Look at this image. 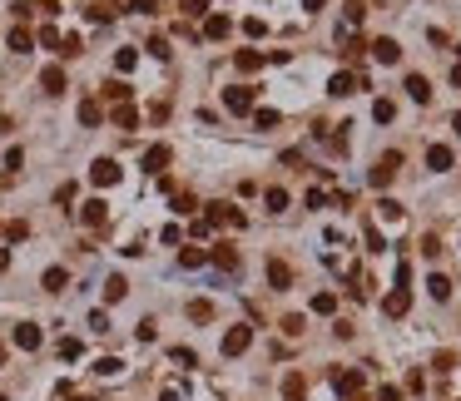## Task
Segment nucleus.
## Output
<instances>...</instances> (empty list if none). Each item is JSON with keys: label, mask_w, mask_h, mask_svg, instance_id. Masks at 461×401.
Returning <instances> with one entry per match:
<instances>
[{"label": "nucleus", "mask_w": 461, "mask_h": 401, "mask_svg": "<svg viewBox=\"0 0 461 401\" xmlns=\"http://www.w3.org/2000/svg\"><path fill=\"white\" fill-rule=\"evenodd\" d=\"M397 168H402V154H397V149H387L382 159H377V164L367 168V183H372V188H387V183L397 179Z\"/></svg>", "instance_id": "obj_1"}, {"label": "nucleus", "mask_w": 461, "mask_h": 401, "mask_svg": "<svg viewBox=\"0 0 461 401\" xmlns=\"http://www.w3.org/2000/svg\"><path fill=\"white\" fill-rule=\"evenodd\" d=\"M248 347H253V327H248V322H238V327L223 332V357H243Z\"/></svg>", "instance_id": "obj_2"}, {"label": "nucleus", "mask_w": 461, "mask_h": 401, "mask_svg": "<svg viewBox=\"0 0 461 401\" xmlns=\"http://www.w3.org/2000/svg\"><path fill=\"white\" fill-rule=\"evenodd\" d=\"M223 109L228 114H253V90H248V84H228V90H223Z\"/></svg>", "instance_id": "obj_3"}, {"label": "nucleus", "mask_w": 461, "mask_h": 401, "mask_svg": "<svg viewBox=\"0 0 461 401\" xmlns=\"http://www.w3.org/2000/svg\"><path fill=\"white\" fill-rule=\"evenodd\" d=\"M332 391H338L342 401H347V396H362V372H358V367H347V372L338 367V372H332Z\"/></svg>", "instance_id": "obj_4"}, {"label": "nucleus", "mask_w": 461, "mask_h": 401, "mask_svg": "<svg viewBox=\"0 0 461 401\" xmlns=\"http://www.w3.org/2000/svg\"><path fill=\"white\" fill-rule=\"evenodd\" d=\"M119 174H124V168H119L114 159H95V164H90V183H99V188H114Z\"/></svg>", "instance_id": "obj_5"}, {"label": "nucleus", "mask_w": 461, "mask_h": 401, "mask_svg": "<svg viewBox=\"0 0 461 401\" xmlns=\"http://www.w3.org/2000/svg\"><path fill=\"white\" fill-rule=\"evenodd\" d=\"M382 312H387V318H407V312H412V287H392L382 298Z\"/></svg>", "instance_id": "obj_6"}, {"label": "nucleus", "mask_w": 461, "mask_h": 401, "mask_svg": "<svg viewBox=\"0 0 461 401\" xmlns=\"http://www.w3.org/2000/svg\"><path fill=\"white\" fill-rule=\"evenodd\" d=\"M79 223H85V228H104V223H110V203H104V198H90L85 208H79Z\"/></svg>", "instance_id": "obj_7"}, {"label": "nucleus", "mask_w": 461, "mask_h": 401, "mask_svg": "<svg viewBox=\"0 0 461 401\" xmlns=\"http://www.w3.org/2000/svg\"><path fill=\"white\" fill-rule=\"evenodd\" d=\"M372 60H377V65H397V60H402V45L387 40V35H377L372 40Z\"/></svg>", "instance_id": "obj_8"}, {"label": "nucleus", "mask_w": 461, "mask_h": 401, "mask_svg": "<svg viewBox=\"0 0 461 401\" xmlns=\"http://www.w3.org/2000/svg\"><path fill=\"white\" fill-rule=\"evenodd\" d=\"M169 159H174L169 144H149V149H144V168H149V174H164V168H169Z\"/></svg>", "instance_id": "obj_9"}, {"label": "nucleus", "mask_w": 461, "mask_h": 401, "mask_svg": "<svg viewBox=\"0 0 461 401\" xmlns=\"http://www.w3.org/2000/svg\"><path fill=\"white\" fill-rule=\"evenodd\" d=\"M40 342H45V332H40L35 322H20V327H15V347H20V352H40Z\"/></svg>", "instance_id": "obj_10"}, {"label": "nucleus", "mask_w": 461, "mask_h": 401, "mask_svg": "<svg viewBox=\"0 0 461 401\" xmlns=\"http://www.w3.org/2000/svg\"><path fill=\"white\" fill-rule=\"evenodd\" d=\"M208 263L223 268V272H238V253L228 248V243H219V248H208Z\"/></svg>", "instance_id": "obj_11"}, {"label": "nucleus", "mask_w": 461, "mask_h": 401, "mask_svg": "<svg viewBox=\"0 0 461 401\" xmlns=\"http://www.w3.org/2000/svg\"><path fill=\"white\" fill-rule=\"evenodd\" d=\"M40 84H45V94H65V70H60V65H45V70H40Z\"/></svg>", "instance_id": "obj_12"}, {"label": "nucleus", "mask_w": 461, "mask_h": 401, "mask_svg": "<svg viewBox=\"0 0 461 401\" xmlns=\"http://www.w3.org/2000/svg\"><path fill=\"white\" fill-rule=\"evenodd\" d=\"M283 401H308V382H303V372H288V376H283Z\"/></svg>", "instance_id": "obj_13"}, {"label": "nucleus", "mask_w": 461, "mask_h": 401, "mask_svg": "<svg viewBox=\"0 0 461 401\" xmlns=\"http://www.w3.org/2000/svg\"><path fill=\"white\" fill-rule=\"evenodd\" d=\"M268 283H273L278 292H288V287H292V268H288L283 258H273V263H268Z\"/></svg>", "instance_id": "obj_14"}, {"label": "nucleus", "mask_w": 461, "mask_h": 401, "mask_svg": "<svg viewBox=\"0 0 461 401\" xmlns=\"http://www.w3.org/2000/svg\"><path fill=\"white\" fill-rule=\"evenodd\" d=\"M352 90H358V75H347V70H338V75L327 79V94H332V99H342V94H352Z\"/></svg>", "instance_id": "obj_15"}, {"label": "nucleus", "mask_w": 461, "mask_h": 401, "mask_svg": "<svg viewBox=\"0 0 461 401\" xmlns=\"http://www.w3.org/2000/svg\"><path fill=\"white\" fill-rule=\"evenodd\" d=\"M228 15H203V40H228Z\"/></svg>", "instance_id": "obj_16"}, {"label": "nucleus", "mask_w": 461, "mask_h": 401, "mask_svg": "<svg viewBox=\"0 0 461 401\" xmlns=\"http://www.w3.org/2000/svg\"><path fill=\"white\" fill-rule=\"evenodd\" d=\"M402 90H407L416 104H427V99H432V84H427V75H407V84H402Z\"/></svg>", "instance_id": "obj_17"}, {"label": "nucleus", "mask_w": 461, "mask_h": 401, "mask_svg": "<svg viewBox=\"0 0 461 401\" xmlns=\"http://www.w3.org/2000/svg\"><path fill=\"white\" fill-rule=\"evenodd\" d=\"M427 168H436V174L451 168V149H447V144H432V149H427Z\"/></svg>", "instance_id": "obj_18"}, {"label": "nucleus", "mask_w": 461, "mask_h": 401, "mask_svg": "<svg viewBox=\"0 0 461 401\" xmlns=\"http://www.w3.org/2000/svg\"><path fill=\"white\" fill-rule=\"evenodd\" d=\"M208 263V248H179V268L184 272H194V268H203Z\"/></svg>", "instance_id": "obj_19"}, {"label": "nucleus", "mask_w": 461, "mask_h": 401, "mask_svg": "<svg viewBox=\"0 0 461 401\" xmlns=\"http://www.w3.org/2000/svg\"><path fill=\"white\" fill-rule=\"evenodd\" d=\"M5 45H10V50H15V55H25V50H30V45H35V35H30V30H25V25H15V30H10V35H5Z\"/></svg>", "instance_id": "obj_20"}, {"label": "nucleus", "mask_w": 461, "mask_h": 401, "mask_svg": "<svg viewBox=\"0 0 461 401\" xmlns=\"http://www.w3.org/2000/svg\"><path fill=\"white\" fill-rule=\"evenodd\" d=\"M234 65H238L243 75H258V70H263V55H258V50H238V55H234Z\"/></svg>", "instance_id": "obj_21"}, {"label": "nucleus", "mask_w": 461, "mask_h": 401, "mask_svg": "<svg viewBox=\"0 0 461 401\" xmlns=\"http://www.w3.org/2000/svg\"><path fill=\"white\" fill-rule=\"evenodd\" d=\"M312 312H318V318H332V312H338V292H312Z\"/></svg>", "instance_id": "obj_22"}, {"label": "nucleus", "mask_w": 461, "mask_h": 401, "mask_svg": "<svg viewBox=\"0 0 461 401\" xmlns=\"http://www.w3.org/2000/svg\"><path fill=\"white\" fill-rule=\"evenodd\" d=\"M114 129H139V109H134V104H119V109H114Z\"/></svg>", "instance_id": "obj_23"}, {"label": "nucleus", "mask_w": 461, "mask_h": 401, "mask_svg": "<svg viewBox=\"0 0 461 401\" xmlns=\"http://www.w3.org/2000/svg\"><path fill=\"white\" fill-rule=\"evenodd\" d=\"M427 292H432L436 302H447V298H451V283L442 278V272H432V278H427Z\"/></svg>", "instance_id": "obj_24"}, {"label": "nucleus", "mask_w": 461, "mask_h": 401, "mask_svg": "<svg viewBox=\"0 0 461 401\" xmlns=\"http://www.w3.org/2000/svg\"><path fill=\"white\" fill-rule=\"evenodd\" d=\"M188 318H194V322H214V302H208V298H194V302H188Z\"/></svg>", "instance_id": "obj_25"}, {"label": "nucleus", "mask_w": 461, "mask_h": 401, "mask_svg": "<svg viewBox=\"0 0 461 401\" xmlns=\"http://www.w3.org/2000/svg\"><path fill=\"white\" fill-rule=\"evenodd\" d=\"M134 65H139V50H129V45H124V50H114V70H119V75H129Z\"/></svg>", "instance_id": "obj_26"}, {"label": "nucleus", "mask_w": 461, "mask_h": 401, "mask_svg": "<svg viewBox=\"0 0 461 401\" xmlns=\"http://www.w3.org/2000/svg\"><path fill=\"white\" fill-rule=\"evenodd\" d=\"M99 119H104V109H99L95 99H85V104H79V124H85V129H95Z\"/></svg>", "instance_id": "obj_27"}, {"label": "nucleus", "mask_w": 461, "mask_h": 401, "mask_svg": "<svg viewBox=\"0 0 461 401\" xmlns=\"http://www.w3.org/2000/svg\"><path fill=\"white\" fill-rule=\"evenodd\" d=\"M372 119H377V124H392V119H397V104H392V99H372Z\"/></svg>", "instance_id": "obj_28"}, {"label": "nucleus", "mask_w": 461, "mask_h": 401, "mask_svg": "<svg viewBox=\"0 0 461 401\" xmlns=\"http://www.w3.org/2000/svg\"><path fill=\"white\" fill-rule=\"evenodd\" d=\"M40 283H45V292H65V268H45V278H40Z\"/></svg>", "instance_id": "obj_29"}, {"label": "nucleus", "mask_w": 461, "mask_h": 401, "mask_svg": "<svg viewBox=\"0 0 461 401\" xmlns=\"http://www.w3.org/2000/svg\"><path fill=\"white\" fill-rule=\"evenodd\" d=\"M263 203H268V214H283V208H288V188H268Z\"/></svg>", "instance_id": "obj_30"}, {"label": "nucleus", "mask_w": 461, "mask_h": 401, "mask_svg": "<svg viewBox=\"0 0 461 401\" xmlns=\"http://www.w3.org/2000/svg\"><path fill=\"white\" fill-rule=\"evenodd\" d=\"M55 352H60V362H75V357L85 352V347H79L75 337H60V347H55Z\"/></svg>", "instance_id": "obj_31"}, {"label": "nucleus", "mask_w": 461, "mask_h": 401, "mask_svg": "<svg viewBox=\"0 0 461 401\" xmlns=\"http://www.w3.org/2000/svg\"><path fill=\"white\" fill-rule=\"evenodd\" d=\"M104 99L124 104V99H129V84H124V79H110V84H104Z\"/></svg>", "instance_id": "obj_32"}, {"label": "nucleus", "mask_w": 461, "mask_h": 401, "mask_svg": "<svg viewBox=\"0 0 461 401\" xmlns=\"http://www.w3.org/2000/svg\"><path fill=\"white\" fill-rule=\"evenodd\" d=\"M377 214H382L387 223H397V218H402V214H407V208H402V203H397V198H382V203H377Z\"/></svg>", "instance_id": "obj_33"}, {"label": "nucleus", "mask_w": 461, "mask_h": 401, "mask_svg": "<svg viewBox=\"0 0 461 401\" xmlns=\"http://www.w3.org/2000/svg\"><path fill=\"white\" fill-rule=\"evenodd\" d=\"M124 292H129V283H124V278H110V283H104V302H119Z\"/></svg>", "instance_id": "obj_34"}, {"label": "nucleus", "mask_w": 461, "mask_h": 401, "mask_svg": "<svg viewBox=\"0 0 461 401\" xmlns=\"http://www.w3.org/2000/svg\"><path fill=\"white\" fill-rule=\"evenodd\" d=\"M362 238H367V248H372V253H382V248H387V238H382V228H377V223H367V228H362Z\"/></svg>", "instance_id": "obj_35"}, {"label": "nucleus", "mask_w": 461, "mask_h": 401, "mask_svg": "<svg viewBox=\"0 0 461 401\" xmlns=\"http://www.w3.org/2000/svg\"><path fill=\"white\" fill-rule=\"evenodd\" d=\"M95 372H99V376H119V372H124V362H119V357H99Z\"/></svg>", "instance_id": "obj_36"}, {"label": "nucleus", "mask_w": 461, "mask_h": 401, "mask_svg": "<svg viewBox=\"0 0 461 401\" xmlns=\"http://www.w3.org/2000/svg\"><path fill=\"white\" fill-rule=\"evenodd\" d=\"M0 233H5V243H25V233H30V223H10V228H0Z\"/></svg>", "instance_id": "obj_37"}, {"label": "nucleus", "mask_w": 461, "mask_h": 401, "mask_svg": "<svg viewBox=\"0 0 461 401\" xmlns=\"http://www.w3.org/2000/svg\"><path fill=\"white\" fill-rule=\"evenodd\" d=\"M243 35H248V40H263V35H268V25H263L258 15H248V20H243Z\"/></svg>", "instance_id": "obj_38"}, {"label": "nucleus", "mask_w": 461, "mask_h": 401, "mask_svg": "<svg viewBox=\"0 0 461 401\" xmlns=\"http://www.w3.org/2000/svg\"><path fill=\"white\" fill-rule=\"evenodd\" d=\"M35 40H40L45 50H60V30H55V25H40V35H35Z\"/></svg>", "instance_id": "obj_39"}, {"label": "nucleus", "mask_w": 461, "mask_h": 401, "mask_svg": "<svg viewBox=\"0 0 461 401\" xmlns=\"http://www.w3.org/2000/svg\"><path fill=\"white\" fill-rule=\"evenodd\" d=\"M278 124V109H253V129H273Z\"/></svg>", "instance_id": "obj_40"}, {"label": "nucleus", "mask_w": 461, "mask_h": 401, "mask_svg": "<svg viewBox=\"0 0 461 401\" xmlns=\"http://www.w3.org/2000/svg\"><path fill=\"white\" fill-rule=\"evenodd\" d=\"M169 203H174V214H194V194H169Z\"/></svg>", "instance_id": "obj_41"}, {"label": "nucleus", "mask_w": 461, "mask_h": 401, "mask_svg": "<svg viewBox=\"0 0 461 401\" xmlns=\"http://www.w3.org/2000/svg\"><path fill=\"white\" fill-rule=\"evenodd\" d=\"M85 20H90V25H110V20H114V10H104V5H90V10H85Z\"/></svg>", "instance_id": "obj_42"}, {"label": "nucleus", "mask_w": 461, "mask_h": 401, "mask_svg": "<svg viewBox=\"0 0 461 401\" xmlns=\"http://www.w3.org/2000/svg\"><path fill=\"white\" fill-rule=\"evenodd\" d=\"M79 50H85V40H79V35H60V55H79Z\"/></svg>", "instance_id": "obj_43"}, {"label": "nucleus", "mask_w": 461, "mask_h": 401, "mask_svg": "<svg viewBox=\"0 0 461 401\" xmlns=\"http://www.w3.org/2000/svg\"><path fill=\"white\" fill-rule=\"evenodd\" d=\"M169 362H174V367H194V362H199V357H194V352H188V347H174V352H169Z\"/></svg>", "instance_id": "obj_44"}, {"label": "nucleus", "mask_w": 461, "mask_h": 401, "mask_svg": "<svg viewBox=\"0 0 461 401\" xmlns=\"http://www.w3.org/2000/svg\"><path fill=\"white\" fill-rule=\"evenodd\" d=\"M75 194H79V188H75V183H60V188H55V203H60V208H65V203H75Z\"/></svg>", "instance_id": "obj_45"}, {"label": "nucleus", "mask_w": 461, "mask_h": 401, "mask_svg": "<svg viewBox=\"0 0 461 401\" xmlns=\"http://www.w3.org/2000/svg\"><path fill=\"white\" fill-rule=\"evenodd\" d=\"M124 5H129L134 15H154V5H159V0H124Z\"/></svg>", "instance_id": "obj_46"}, {"label": "nucleus", "mask_w": 461, "mask_h": 401, "mask_svg": "<svg viewBox=\"0 0 461 401\" xmlns=\"http://www.w3.org/2000/svg\"><path fill=\"white\" fill-rule=\"evenodd\" d=\"M208 5L214 0H184V15H208Z\"/></svg>", "instance_id": "obj_47"}, {"label": "nucleus", "mask_w": 461, "mask_h": 401, "mask_svg": "<svg viewBox=\"0 0 461 401\" xmlns=\"http://www.w3.org/2000/svg\"><path fill=\"white\" fill-rule=\"evenodd\" d=\"M407 391H427V376H422V367H412V376H407Z\"/></svg>", "instance_id": "obj_48"}, {"label": "nucleus", "mask_w": 461, "mask_h": 401, "mask_svg": "<svg viewBox=\"0 0 461 401\" xmlns=\"http://www.w3.org/2000/svg\"><path fill=\"white\" fill-rule=\"evenodd\" d=\"M149 55H159V60H169V40H164V35H154V40H149Z\"/></svg>", "instance_id": "obj_49"}, {"label": "nucleus", "mask_w": 461, "mask_h": 401, "mask_svg": "<svg viewBox=\"0 0 461 401\" xmlns=\"http://www.w3.org/2000/svg\"><path fill=\"white\" fill-rule=\"evenodd\" d=\"M20 164H25V154H20V149H5V174H15Z\"/></svg>", "instance_id": "obj_50"}, {"label": "nucleus", "mask_w": 461, "mask_h": 401, "mask_svg": "<svg viewBox=\"0 0 461 401\" xmlns=\"http://www.w3.org/2000/svg\"><path fill=\"white\" fill-rule=\"evenodd\" d=\"M90 332H110V318H104V312H90Z\"/></svg>", "instance_id": "obj_51"}, {"label": "nucleus", "mask_w": 461, "mask_h": 401, "mask_svg": "<svg viewBox=\"0 0 461 401\" xmlns=\"http://www.w3.org/2000/svg\"><path fill=\"white\" fill-rule=\"evenodd\" d=\"M283 332L288 337H303V318H283Z\"/></svg>", "instance_id": "obj_52"}, {"label": "nucleus", "mask_w": 461, "mask_h": 401, "mask_svg": "<svg viewBox=\"0 0 461 401\" xmlns=\"http://www.w3.org/2000/svg\"><path fill=\"white\" fill-rule=\"evenodd\" d=\"M377 401H402V387H382V391H377Z\"/></svg>", "instance_id": "obj_53"}, {"label": "nucleus", "mask_w": 461, "mask_h": 401, "mask_svg": "<svg viewBox=\"0 0 461 401\" xmlns=\"http://www.w3.org/2000/svg\"><path fill=\"white\" fill-rule=\"evenodd\" d=\"M298 5H303V10L312 15V10H323V0H298Z\"/></svg>", "instance_id": "obj_54"}, {"label": "nucleus", "mask_w": 461, "mask_h": 401, "mask_svg": "<svg viewBox=\"0 0 461 401\" xmlns=\"http://www.w3.org/2000/svg\"><path fill=\"white\" fill-rule=\"evenodd\" d=\"M451 84H456V90H461V60H456V65H451Z\"/></svg>", "instance_id": "obj_55"}, {"label": "nucleus", "mask_w": 461, "mask_h": 401, "mask_svg": "<svg viewBox=\"0 0 461 401\" xmlns=\"http://www.w3.org/2000/svg\"><path fill=\"white\" fill-rule=\"evenodd\" d=\"M10 268V248H0V272H5Z\"/></svg>", "instance_id": "obj_56"}, {"label": "nucleus", "mask_w": 461, "mask_h": 401, "mask_svg": "<svg viewBox=\"0 0 461 401\" xmlns=\"http://www.w3.org/2000/svg\"><path fill=\"white\" fill-rule=\"evenodd\" d=\"M451 129H456V134H461V109H456V119H451Z\"/></svg>", "instance_id": "obj_57"}, {"label": "nucleus", "mask_w": 461, "mask_h": 401, "mask_svg": "<svg viewBox=\"0 0 461 401\" xmlns=\"http://www.w3.org/2000/svg\"><path fill=\"white\" fill-rule=\"evenodd\" d=\"M456 55H461V45H456Z\"/></svg>", "instance_id": "obj_58"}]
</instances>
